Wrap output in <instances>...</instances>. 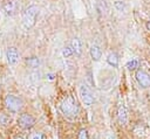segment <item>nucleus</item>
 I'll use <instances>...</instances> for the list:
<instances>
[{"instance_id":"423d86ee","label":"nucleus","mask_w":150,"mask_h":139,"mask_svg":"<svg viewBox=\"0 0 150 139\" xmlns=\"http://www.w3.org/2000/svg\"><path fill=\"white\" fill-rule=\"evenodd\" d=\"M18 124H19L20 127H22L25 130H29L35 125V118L32 114L22 113L18 118Z\"/></svg>"},{"instance_id":"aec40b11","label":"nucleus","mask_w":150,"mask_h":139,"mask_svg":"<svg viewBox=\"0 0 150 139\" xmlns=\"http://www.w3.org/2000/svg\"><path fill=\"white\" fill-rule=\"evenodd\" d=\"M77 139H89V135H88V131L86 128H81L77 133Z\"/></svg>"},{"instance_id":"7ed1b4c3","label":"nucleus","mask_w":150,"mask_h":139,"mask_svg":"<svg viewBox=\"0 0 150 139\" xmlns=\"http://www.w3.org/2000/svg\"><path fill=\"white\" fill-rule=\"evenodd\" d=\"M5 105L11 112H19L23 106V102L15 95H7L5 97Z\"/></svg>"},{"instance_id":"f257e3e1","label":"nucleus","mask_w":150,"mask_h":139,"mask_svg":"<svg viewBox=\"0 0 150 139\" xmlns=\"http://www.w3.org/2000/svg\"><path fill=\"white\" fill-rule=\"evenodd\" d=\"M61 112L68 118H75L80 112V106L77 100L73 96H66L60 103Z\"/></svg>"},{"instance_id":"9b49d317","label":"nucleus","mask_w":150,"mask_h":139,"mask_svg":"<svg viewBox=\"0 0 150 139\" xmlns=\"http://www.w3.org/2000/svg\"><path fill=\"white\" fill-rule=\"evenodd\" d=\"M89 54L94 61H100V58L102 56V50L97 44H91L89 48Z\"/></svg>"},{"instance_id":"20e7f679","label":"nucleus","mask_w":150,"mask_h":139,"mask_svg":"<svg viewBox=\"0 0 150 139\" xmlns=\"http://www.w3.org/2000/svg\"><path fill=\"white\" fill-rule=\"evenodd\" d=\"M79 95H80V98H81V102L86 105V106H90L94 104V93L91 92V90L83 83L80 84L79 86Z\"/></svg>"},{"instance_id":"5701e85b","label":"nucleus","mask_w":150,"mask_h":139,"mask_svg":"<svg viewBox=\"0 0 150 139\" xmlns=\"http://www.w3.org/2000/svg\"><path fill=\"white\" fill-rule=\"evenodd\" d=\"M14 139H23V138L20 137V135H16V137H14Z\"/></svg>"},{"instance_id":"6e6552de","label":"nucleus","mask_w":150,"mask_h":139,"mask_svg":"<svg viewBox=\"0 0 150 139\" xmlns=\"http://www.w3.org/2000/svg\"><path fill=\"white\" fill-rule=\"evenodd\" d=\"M2 8H4V11L7 15L13 16L18 11V4L14 0H6L2 5Z\"/></svg>"},{"instance_id":"4be33fe9","label":"nucleus","mask_w":150,"mask_h":139,"mask_svg":"<svg viewBox=\"0 0 150 139\" xmlns=\"http://www.w3.org/2000/svg\"><path fill=\"white\" fill-rule=\"evenodd\" d=\"M145 27H146V29H148V32L150 33V21H148V22L145 23Z\"/></svg>"},{"instance_id":"6ab92c4d","label":"nucleus","mask_w":150,"mask_h":139,"mask_svg":"<svg viewBox=\"0 0 150 139\" xmlns=\"http://www.w3.org/2000/svg\"><path fill=\"white\" fill-rule=\"evenodd\" d=\"M114 7L118 11V12H124V9H125V4L123 2V1H115L114 2Z\"/></svg>"},{"instance_id":"1a4fd4ad","label":"nucleus","mask_w":150,"mask_h":139,"mask_svg":"<svg viewBox=\"0 0 150 139\" xmlns=\"http://www.w3.org/2000/svg\"><path fill=\"white\" fill-rule=\"evenodd\" d=\"M117 120L121 125H125L128 121V110L124 104H121L117 109Z\"/></svg>"},{"instance_id":"9d476101","label":"nucleus","mask_w":150,"mask_h":139,"mask_svg":"<svg viewBox=\"0 0 150 139\" xmlns=\"http://www.w3.org/2000/svg\"><path fill=\"white\" fill-rule=\"evenodd\" d=\"M70 47H71V49H73V51H74V55L80 56V55L82 54V42H81V40H80L79 37H74V39L71 40Z\"/></svg>"},{"instance_id":"412c9836","label":"nucleus","mask_w":150,"mask_h":139,"mask_svg":"<svg viewBox=\"0 0 150 139\" xmlns=\"http://www.w3.org/2000/svg\"><path fill=\"white\" fill-rule=\"evenodd\" d=\"M46 77H48V79H50V81H52V79L54 78V74H48Z\"/></svg>"},{"instance_id":"0eeeda50","label":"nucleus","mask_w":150,"mask_h":139,"mask_svg":"<svg viewBox=\"0 0 150 139\" xmlns=\"http://www.w3.org/2000/svg\"><path fill=\"white\" fill-rule=\"evenodd\" d=\"M6 57L9 64H16L20 57V54L15 47H8L6 50Z\"/></svg>"},{"instance_id":"f03ea898","label":"nucleus","mask_w":150,"mask_h":139,"mask_svg":"<svg viewBox=\"0 0 150 139\" xmlns=\"http://www.w3.org/2000/svg\"><path fill=\"white\" fill-rule=\"evenodd\" d=\"M39 12L40 9L35 5H30L25 9V12L22 13V25L25 28L29 29L35 26L36 19L39 16Z\"/></svg>"},{"instance_id":"39448f33","label":"nucleus","mask_w":150,"mask_h":139,"mask_svg":"<svg viewBox=\"0 0 150 139\" xmlns=\"http://www.w3.org/2000/svg\"><path fill=\"white\" fill-rule=\"evenodd\" d=\"M135 78L138 85L142 89H148L150 88V74L146 72L143 69H137L135 72Z\"/></svg>"},{"instance_id":"2eb2a0df","label":"nucleus","mask_w":150,"mask_h":139,"mask_svg":"<svg viewBox=\"0 0 150 139\" xmlns=\"http://www.w3.org/2000/svg\"><path fill=\"white\" fill-rule=\"evenodd\" d=\"M96 7H97V12L100 14H104L108 11V6H107V2L104 0H98L96 4Z\"/></svg>"},{"instance_id":"4468645a","label":"nucleus","mask_w":150,"mask_h":139,"mask_svg":"<svg viewBox=\"0 0 150 139\" xmlns=\"http://www.w3.org/2000/svg\"><path fill=\"white\" fill-rule=\"evenodd\" d=\"M138 65H139V61L137 60V58H131L130 61H128L127 63H125V67H127V69L128 70H136L137 68H138Z\"/></svg>"},{"instance_id":"ddd939ff","label":"nucleus","mask_w":150,"mask_h":139,"mask_svg":"<svg viewBox=\"0 0 150 139\" xmlns=\"http://www.w3.org/2000/svg\"><path fill=\"white\" fill-rule=\"evenodd\" d=\"M26 63L29 68L32 69H36L40 65V60L38 56H32V57H27L26 58Z\"/></svg>"},{"instance_id":"dca6fc26","label":"nucleus","mask_w":150,"mask_h":139,"mask_svg":"<svg viewBox=\"0 0 150 139\" xmlns=\"http://www.w3.org/2000/svg\"><path fill=\"white\" fill-rule=\"evenodd\" d=\"M71 55H74V51H73L70 44H68V46H66V47L62 49V56H63V57H70Z\"/></svg>"},{"instance_id":"f3484780","label":"nucleus","mask_w":150,"mask_h":139,"mask_svg":"<svg viewBox=\"0 0 150 139\" xmlns=\"http://www.w3.org/2000/svg\"><path fill=\"white\" fill-rule=\"evenodd\" d=\"M11 121V117L4 112H0V125H7Z\"/></svg>"},{"instance_id":"f8f14e48","label":"nucleus","mask_w":150,"mask_h":139,"mask_svg":"<svg viewBox=\"0 0 150 139\" xmlns=\"http://www.w3.org/2000/svg\"><path fill=\"white\" fill-rule=\"evenodd\" d=\"M107 62H108L109 65H111L114 68H117L118 67V55L116 53H110L107 56Z\"/></svg>"},{"instance_id":"a211bd4d","label":"nucleus","mask_w":150,"mask_h":139,"mask_svg":"<svg viewBox=\"0 0 150 139\" xmlns=\"http://www.w3.org/2000/svg\"><path fill=\"white\" fill-rule=\"evenodd\" d=\"M28 139H47V137L42 132H33L29 134Z\"/></svg>"}]
</instances>
